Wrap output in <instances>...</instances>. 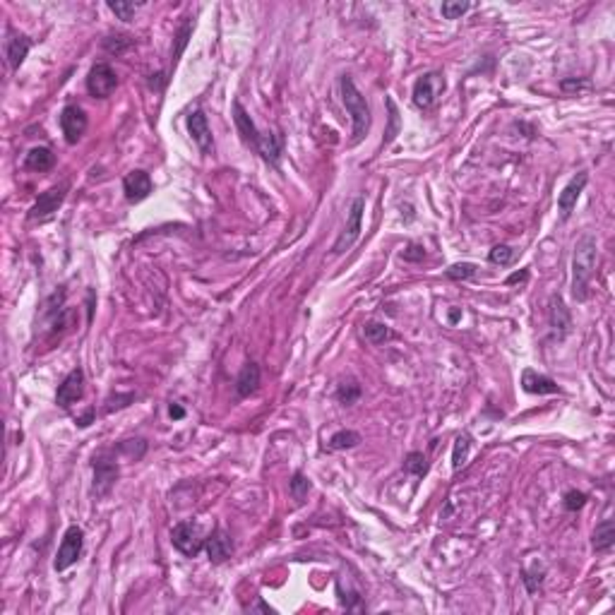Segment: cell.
Returning <instances> with one entry per match:
<instances>
[{
  "instance_id": "cell-12",
  "label": "cell",
  "mask_w": 615,
  "mask_h": 615,
  "mask_svg": "<svg viewBox=\"0 0 615 615\" xmlns=\"http://www.w3.org/2000/svg\"><path fill=\"white\" fill-rule=\"evenodd\" d=\"M61 130L65 135V142L77 145L87 130V116L80 106H65L61 111Z\"/></svg>"
},
{
  "instance_id": "cell-35",
  "label": "cell",
  "mask_w": 615,
  "mask_h": 615,
  "mask_svg": "<svg viewBox=\"0 0 615 615\" xmlns=\"http://www.w3.org/2000/svg\"><path fill=\"white\" fill-rule=\"evenodd\" d=\"M288 488H291V495L296 500H303L308 495V491H310V481L306 476H303L301 471H296L291 476V483H288Z\"/></svg>"
},
{
  "instance_id": "cell-38",
  "label": "cell",
  "mask_w": 615,
  "mask_h": 615,
  "mask_svg": "<svg viewBox=\"0 0 615 615\" xmlns=\"http://www.w3.org/2000/svg\"><path fill=\"white\" fill-rule=\"evenodd\" d=\"M543 575H546V570H538V568H533V570H526L524 572V584H526V589H529V594H536V589L538 586H541V581H543Z\"/></svg>"
},
{
  "instance_id": "cell-34",
  "label": "cell",
  "mask_w": 615,
  "mask_h": 615,
  "mask_svg": "<svg viewBox=\"0 0 615 615\" xmlns=\"http://www.w3.org/2000/svg\"><path fill=\"white\" fill-rule=\"evenodd\" d=\"M140 5H135V3H113V0H108V10H111L113 15H116L118 20H123V22H130L135 17V10H138Z\"/></svg>"
},
{
  "instance_id": "cell-20",
  "label": "cell",
  "mask_w": 615,
  "mask_h": 615,
  "mask_svg": "<svg viewBox=\"0 0 615 615\" xmlns=\"http://www.w3.org/2000/svg\"><path fill=\"white\" fill-rule=\"evenodd\" d=\"M260 378H262V373H260L258 363H255V361L246 363L241 373H238V378H236V392H238V397H243V399H246V397L255 394V392L260 390Z\"/></svg>"
},
{
  "instance_id": "cell-8",
  "label": "cell",
  "mask_w": 615,
  "mask_h": 615,
  "mask_svg": "<svg viewBox=\"0 0 615 615\" xmlns=\"http://www.w3.org/2000/svg\"><path fill=\"white\" fill-rule=\"evenodd\" d=\"M91 466H94V495H108L111 493V488L116 486L118 481V464L116 459H111L108 457V452H101V454L94 457V461H91Z\"/></svg>"
},
{
  "instance_id": "cell-21",
  "label": "cell",
  "mask_w": 615,
  "mask_h": 615,
  "mask_svg": "<svg viewBox=\"0 0 615 615\" xmlns=\"http://www.w3.org/2000/svg\"><path fill=\"white\" fill-rule=\"evenodd\" d=\"M281 151H284V138H281V135H262L260 147H258V154L262 156L265 161H269V164L276 166L281 159Z\"/></svg>"
},
{
  "instance_id": "cell-3",
  "label": "cell",
  "mask_w": 615,
  "mask_h": 615,
  "mask_svg": "<svg viewBox=\"0 0 615 615\" xmlns=\"http://www.w3.org/2000/svg\"><path fill=\"white\" fill-rule=\"evenodd\" d=\"M82 548H84L82 526L70 524L63 533L61 546H58L56 560H53V570H56V572H65L68 568H73V565L80 560V555H82Z\"/></svg>"
},
{
  "instance_id": "cell-27",
  "label": "cell",
  "mask_w": 615,
  "mask_h": 615,
  "mask_svg": "<svg viewBox=\"0 0 615 615\" xmlns=\"http://www.w3.org/2000/svg\"><path fill=\"white\" fill-rule=\"evenodd\" d=\"M361 394H363V390H361V385H358L356 380H344V383L336 387V401H339V404H344V406L356 404V401L361 399Z\"/></svg>"
},
{
  "instance_id": "cell-24",
  "label": "cell",
  "mask_w": 615,
  "mask_h": 615,
  "mask_svg": "<svg viewBox=\"0 0 615 615\" xmlns=\"http://www.w3.org/2000/svg\"><path fill=\"white\" fill-rule=\"evenodd\" d=\"M193 20L190 17H185L183 22H181V27H178V31H176V46H173V53H171V73L173 70H176V65H178V61H181V56H183V51H185V46H188V41H190V36H193Z\"/></svg>"
},
{
  "instance_id": "cell-43",
  "label": "cell",
  "mask_w": 615,
  "mask_h": 615,
  "mask_svg": "<svg viewBox=\"0 0 615 615\" xmlns=\"http://www.w3.org/2000/svg\"><path fill=\"white\" fill-rule=\"evenodd\" d=\"M168 416L176 418V421H181V418L185 416V409L181 404H171V409H168Z\"/></svg>"
},
{
  "instance_id": "cell-39",
  "label": "cell",
  "mask_w": 615,
  "mask_h": 615,
  "mask_svg": "<svg viewBox=\"0 0 615 615\" xmlns=\"http://www.w3.org/2000/svg\"><path fill=\"white\" fill-rule=\"evenodd\" d=\"M401 258L406 260V262H421L423 258H426V248L418 246V243H409V248L404 250V255Z\"/></svg>"
},
{
  "instance_id": "cell-29",
  "label": "cell",
  "mask_w": 615,
  "mask_h": 615,
  "mask_svg": "<svg viewBox=\"0 0 615 615\" xmlns=\"http://www.w3.org/2000/svg\"><path fill=\"white\" fill-rule=\"evenodd\" d=\"M404 466H406V471L413 473V476H418V478L426 476V473L431 471V464H428L423 452H409L404 459Z\"/></svg>"
},
{
  "instance_id": "cell-37",
  "label": "cell",
  "mask_w": 615,
  "mask_h": 615,
  "mask_svg": "<svg viewBox=\"0 0 615 615\" xmlns=\"http://www.w3.org/2000/svg\"><path fill=\"white\" fill-rule=\"evenodd\" d=\"M586 493H581V491H568L565 493V500H563V505H565V510H568V512H577V510H581L586 505Z\"/></svg>"
},
{
  "instance_id": "cell-41",
  "label": "cell",
  "mask_w": 615,
  "mask_h": 615,
  "mask_svg": "<svg viewBox=\"0 0 615 615\" xmlns=\"http://www.w3.org/2000/svg\"><path fill=\"white\" fill-rule=\"evenodd\" d=\"M589 82L586 80H563L560 82V89L563 91H581V89H589Z\"/></svg>"
},
{
  "instance_id": "cell-33",
  "label": "cell",
  "mask_w": 615,
  "mask_h": 615,
  "mask_svg": "<svg viewBox=\"0 0 615 615\" xmlns=\"http://www.w3.org/2000/svg\"><path fill=\"white\" fill-rule=\"evenodd\" d=\"M469 8L471 5L466 3H461V0H447V3H443V17L445 20H459L461 15H466L469 13Z\"/></svg>"
},
{
  "instance_id": "cell-40",
  "label": "cell",
  "mask_w": 615,
  "mask_h": 615,
  "mask_svg": "<svg viewBox=\"0 0 615 615\" xmlns=\"http://www.w3.org/2000/svg\"><path fill=\"white\" fill-rule=\"evenodd\" d=\"M140 443H142V440H125V443L118 445V450L125 452L128 457H133V459H140V457L145 454V450H147V447H138V450H135V445H140Z\"/></svg>"
},
{
  "instance_id": "cell-9",
  "label": "cell",
  "mask_w": 615,
  "mask_h": 615,
  "mask_svg": "<svg viewBox=\"0 0 615 615\" xmlns=\"http://www.w3.org/2000/svg\"><path fill=\"white\" fill-rule=\"evenodd\" d=\"M65 195H68V183L53 185L51 190L41 193V198L36 200L34 207L29 209V221H43V219H48V216H51L53 212H58V207L63 205Z\"/></svg>"
},
{
  "instance_id": "cell-22",
  "label": "cell",
  "mask_w": 615,
  "mask_h": 615,
  "mask_svg": "<svg viewBox=\"0 0 615 615\" xmlns=\"http://www.w3.org/2000/svg\"><path fill=\"white\" fill-rule=\"evenodd\" d=\"M53 164H56V154H53L48 147H34L24 159V166L29 168V171H39V173L51 171Z\"/></svg>"
},
{
  "instance_id": "cell-18",
  "label": "cell",
  "mask_w": 615,
  "mask_h": 615,
  "mask_svg": "<svg viewBox=\"0 0 615 615\" xmlns=\"http://www.w3.org/2000/svg\"><path fill=\"white\" fill-rule=\"evenodd\" d=\"M548 320H551V327L558 334V339H565V336L572 332V318H570V310L565 306V301L560 296L551 298V308H548Z\"/></svg>"
},
{
  "instance_id": "cell-2",
  "label": "cell",
  "mask_w": 615,
  "mask_h": 615,
  "mask_svg": "<svg viewBox=\"0 0 615 615\" xmlns=\"http://www.w3.org/2000/svg\"><path fill=\"white\" fill-rule=\"evenodd\" d=\"M341 99H344V106H346V111H349L351 123H353L351 145H358L370 130V106H368L366 96H363L361 91H358V87L353 84V80L349 77V75L341 77Z\"/></svg>"
},
{
  "instance_id": "cell-13",
  "label": "cell",
  "mask_w": 615,
  "mask_h": 615,
  "mask_svg": "<svg viewBox=\"0 0 615 615\" xmlns=\"http://www.w3.org/2000/svg\"><path fill=\"white\" fill-rule=\"evenodd\" d=\"M188 133L190 138H193V142L200 147V151L202 154H212L214 151V138H212V128L209 123H207V116L205 111H193L188 116Z\"/></svg>"
},
{
  "instance_id": "cell-31",
  "label": "cell",
  "mask_w": 615,
  "mask_h": 615,
  "mask_svg": "<svg viewBox=\"0 0 615 615\" xmlns=\"http://www.w3.org/2000/svg\"><path fill=\"white\" fill-rule=\"evenodd\" d=\"M103 48H106L108 53L121 56V53H125L128 48H133V39L125 34H113V36H108V39H103Z\"/></svg>"
},
{
  "instance_id": "cell-36",
  "label": "cell",
  "mask_w": 615,
  "mask_h": 615,
  "mask_svg": "<svg viewBox=\"0 0 615 615\" xmlns=\"http://www.w3.org/2000/svg\"><path fill=\"white\" fill-rule=\"evenodd\" d=\"M488 260H491L493 265L505 267V265H510L514 260V250L510 246H495L491 253H488Z\"/></svg>"
},
{
  "instance_id": "cell-4",
  "label": "cell",
  "mask_w": 615,
  "mask_h": 615,
  "mask_svg": "<svg viewBox=\"0 0 615 615\" xmlns=\"http://www.w3.org/2000/svg\"><path fill=\"white\" fill-rule=\"evenodd\" d=\"M363 212H366V198H356L349 207V219H346L344 231L339 233L334 248H332V253L334 255H344L346 250H351L353 243L358 241L361 228H363Z\"/></svg>"
},
{
  "instance_id": "cell-14",
  "label": "cell",
  "mask_w": 615,
  "mask_h": 615,
  "mask_svg": "<svg viewBox=\"0 0 615 615\" xmlns=\"http://www.w3.org/2000/svg\"><path fill=\"white\" fill-rule=\"evenodd\" d=\"M123 190H125V200L133 205L142 202V200L149 198L151 193V178L147 171H130L128 176L123 178Z\"/></svg>"
},
{
  "instance_id": "cell-30",
  "label": "cell",
  "mask_w": 615,
  "mask_h": 615,
  "mask_svg": "<svg viewBox=\"0 0 615 615\" xmlns=\"http://www.w3.org/2000/svg\"><path fill=\"white\" fill-rule=\"evenodd\" d=\"M445 274L454 281H464V279H473V276L478 274V267L473 262H457V265H452Z\"/></svg>"
},
{
  "instance_id": "cell-7",
  "label": "cell",
  "mask_w": 615,
  "mask_h": 615,
  "mask_svg": "<svg viewBox=\"0 0 615 615\" xmlns=\"http://www.w3.org/2000/svg\"><path fill=\"white\" fill-rule=\"evenodd\" d=\"M443 91H445L443 75L428 73V75H423V77H418L416 84H413V103H416L421 111H428V108H433L438 94H443Z\"/></svg>"
},
{
  "instance_id": "cell-1",
  "label": "cell",
  "mask_w": 615,
  "mask_h": 615,
  "mask_svg": "<svg viewBox=\"0 0 615 615\" xmlns=\"http://www.w3.org/2000/svg\"><path fill=\"white\" fill-rule=\"evenodd\" d=\"M596 262H598L596 238L591 236V233H584V236L577 241L575 255H572V296H575V301L584 303L586 298H589V288H591V279H594V272H596Z\"/></svg>"
},
{
  "instance_id": "cell-10",
  "label": "cell",
  "mask_w": 615,
  "mask_h": 615,
  "mask_svg": "<svg viewBox=\"0 0 615 615\" xmlns=\"http://www.w3.org/2000/svg\"><path fill=\"white\" fill-rule=\"evenodd\" d=\"M84 397V370L75 368L68 373V378L63 380V385L56 392V404L61 409H70L73 404H77Z\"/></svg>"
},
{
  "instance_id": "cell-45",
  "label": "cell",
  "mask_w": 615,
  "mask_h": 615,
  "mask_svg": "<svg viewBox=\"0 0 615 615\" xmlns=\"http://www.w3.org/2000/svg\"><path fill=\"white\" fill-rule=\"evenodd\" d=\"M250 611H265V613H274L269 606H265V603H258V606H253V608H250Z\"/></svg>"
},
{
  "instance_id": "cell-32",
  "label": "cell",
  "mask_w": 615,
  "mask_h": 615,
  "mask_svg": "<svg viewBox=\"0 0 615 615\" xmlns=\"http://www.w3.org/2000/svg\"><path fill=\"white\" fill-rule=\"evenodd\" d=\"M387 108H390V130L385 133V142H383L385 147L399 135V111H397V103L392 96H387Z\"/></svg>"
},
{
  "instance_id": "cell-17",
  "label": "cell",
  "mask_w": 615,
  "mask_h": 615,
  "mask_svg": "<svg viewBox=\"0 0 615 615\" xmlns=\"http://www.w3.org/2000/svg\"><path fill=\"white\" fill-rule=\"evenodd\" d=\"M205 548H207V555H209L212 563L221 565V563H226V560L231 558L233 541H231V536H228L224 529H214L209 533V538L205 541Z\"/></svg>"
},
{
  "instance_id": "cell-44",
  "label": "cell",
  "mask_w": 615,
  "mask_h": 615,
  "mask_svg": "<svg viewBox=\"0 0 615 615\" xmlns=\"http://www.w3.org/2000/svg\"><path fill=\"white\" fill-rule=\"evenodd\" d=\"M91 421H94V409H89V411L84 413V416H80V418H77V426H80V428H87Z\"/></svg>"
},
{
  "instance_id": "cell-6",
  "label": "cell",
  "mask_w": 615,
  "mask_h": 615,
  "mask_svg": "<svg viewBox=\"0 0 615 615\" xmlns=\"http://www.w3.org/2000/svg\"><path fill=\"white\" fill-rule=\"evenodd\" d=\"M118 87V75L108 63L91 65L89 75H87V91L94 99H108Z\"/></svg>"
},
{
  "instance_id": "cell-42",
  "label": "cell",
  "mask_w": 615,
  "mask_h": 615,
  "mask_svg": "<svg viewBox=\"0 0 615 615\" xmlns=\"http://www.w3.org/2000/svg\"><path fill=\"white\" fill-rule=\"evenodd\" d=\"M529 279V272H514V274H510L507 279H505V284H517V281H526Z\"/></svg>"
},
{
  "instance_id": "cell-19",
  "label": "cell",
  "mask_w": 615,
  "mask_h": 615,
  "mask_svg": "<svg viewBox=\"0 0 615 615\" xmlns=\"http://www.w3.org/2000/svg\"><path fill=\"white\" fill-rule=\"evenodd\" d=\"M521 390L529 394H560V387L546 375H538L536 370L526 368L521 373Z\"/></svg>"
},
{
  "instance_id": "cell-5",
  "label": "cell",
  "mask_w": 615,
  "mask_h": 615,
  "mask_svg": "<svg viewBox=\"0 0 615 615\" xmlns=\"http://www.w3.org/2000/svg\"><path fill=\"white\" fill-rule=\"evenodd\" d=\"M171 541L183 555L195 558V555L205 548L207 538H205L202 529H200V524H195V521H178V524L173 526V531H171Z\"/></svg>"
},
{
  "instance_id": "cell-26",
  "label": "cell",
  "mask_w": 615,
  "mask_h": 615,
  "mask_svg": "<svg viewBox=\"0 0 615 615\" xmlns=\"http://www.w3.org/2000/svg\"><path fill=\"white\" fill-rule=\"evenodd\" d=\"M469 450H471V438L466 433H461L459 438L454 440V447H452V469L459 471L461 466L469 459Z\"/></svg>"
},
{
  "instance_id": "cell-15",
  "label": "cell",
  "mask_w": 615,
  "mask_h": 615,
  "mask_svg": "<svg viewBox=\"0 0 615 615\" xmlns=\"http://www.w3.org/2000/svg\"><path fill=\"white\" fill-rule=\"evenodd\" d=\"M29 48H31V41L27 39L24 34H20V31H15V29H8V39H5V58H8V65L13 73H17L20 65L24 63Z\"/></svg>"
},
{
  "instance_id": "cell-11",
  "label": "cell",
  "mask_w": 615,
  "mask_h": 615,
  "mask_svg": "<svg viewBox=\"0 0 615 615\" xmlns=\"http://www.w3.org/2000/svg\"><path fill=\"white\" fill-rule=\"evenodd\" d=\"M586 183H589V176L581 171V173H577L572 181L563 188V193L558 195V212H560V219H563V221H568L570 216H572V212L577 207V200H579V195L584 193Z\"/></svg>"
},
{
  "instance_id": "cell-28",
  "label": "cell",
  "mask_w": 615,
  "mask_h": 615,
  "mask_svg": "<svg viewBox=\"0 0 615 615\" xmlns=\"http://www.w3.org/2000/svg\"><path fill=\"white\" fill-rule=\"evenodd\" d=\"M361 443V435H358L356 431H339V433H334L329 438V445L327 447L332 450V452H339V450H351V447H356V445Z\"/></svg>"
},
{
  "instance_id": "cell-16",
  "label": "cell",
  "mask_w": 615,
  "mask_h": 615,
  "mask_svg": "<svg viewBox=\"0 0 615 615\" xmlns=\"http://www.w3.org/2000/svg\"><path fill=\"white\" fill-rule=\"evenodd\" d=\"M233 121H236V128H238V135H241V140L246 142L250 149L258 151L260 147V140H262V135H260V130L255 128L253 118L248 116V111L243 108L241 101H233Z\"/></svg>"
},
{
  "instance_id": "cell-23",
  "label": "cell",
  "mask_w": 615,
  "mask_h": 615,
  "mask_svg": "<svg viewBox=\"0 0 615 615\" xmlns=\"http://www.w3.org/2000/svg\"><path fill=\"white\" fill-rule=\"evenodd\" d=\"M613 543H615V521L613 519H603L601 524H596V529H594V548H596V553L611 551Z\"/></svg>"
},
{
  "instance_id": "cell-25",
  "label": "cell",
  "mask_w": 615,
  "mask_h": 615,
  "mask_svg": "<svg viewBox=\"0 0 615 615\" xmlns=\"http://www.w3.org/2000/svg\"><path fill=\"white\" fill-rule=\"evenodd\" d=\"M363 334H366V339L370 341V344H385V341L394 339V332H392L385 323H375V320H370V323H366V327H363Z\"/></svg>"
}]
</instances>
